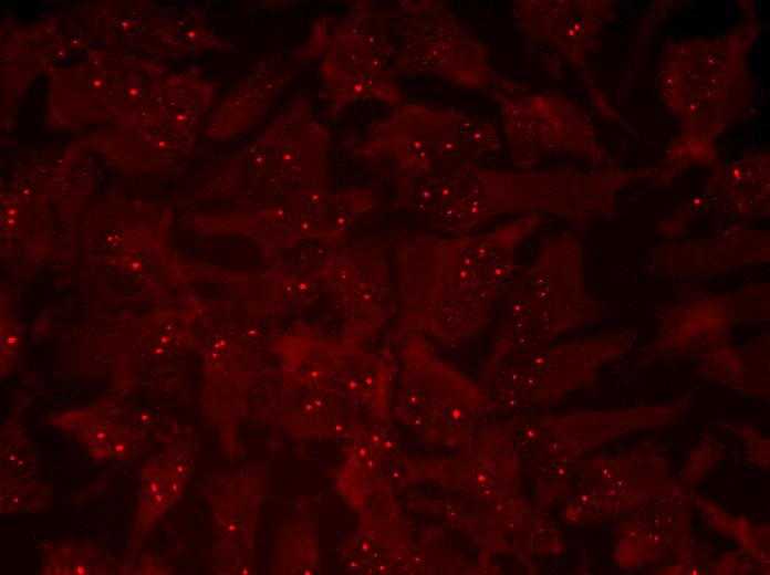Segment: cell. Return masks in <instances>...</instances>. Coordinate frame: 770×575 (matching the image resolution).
<instances>
[{
    "instance_id": "obj_1",
    "label": "cell",
    "mask_w": 770,
    "mask_h": 575,
    "mask_svg": "<svg viewBox=\"0 0 770 575\" xmlns=\"http://www.w3.org/2000/svg\"><path fill=\"white\" fill-rule=\"evenodd\" d=\"M534 226V218H521L481 233L404 243L399 300L407 324L449 347L477 335L495 315L517 249Z\"/></svg>"
},
{
    "instance_id": "obj_2",
    "label": "cell",
    "mask_w": 770,
    "mask_h": 575,
    "mask_svg": "<svg viewBox=\"0 0 770 575\" xmlns=\"http://www.w3.org/2000/svg\"><path fill=\"white\" fill-rule=\"evenodd\" d=\"M586 194V182L574 175L518 174L471 165L406 178L397 203L441 232L461 236L527 208L579 212Z\"/></svg>"
},
{
    "instance_id": "obj_3",
    "label": "cell",
    "mask_w": 770,
    "mask_h": 575,
    "mask_svg": "<svg viewBox=\"0 0 770 575\" xmlns=\"http://www.w3.org/2000/svg\"><path fill=\"white\" fill-rule=\"evenodd\" d=\"M502 137L490 121L454 108L410 105L381 125L370 148L422 177L478 165L497 154Z\"/></svg>"
},
{
    "instance_id": "obj_4",
    "label": "cell",
    "mask_w": 770,
    "mask_h": 575,
    "mask_svg": "<svg viewBox=\"0 0 770 575\" xmlns=\"http://www.w3.org/2000/svg\"><path fill=\"white\" fill-rule=\"evenodd\" d=\"M575 252L568 241L548 244L530 268L513 274L482 377L534 337L580 316L584 301Z\"/></svg>"
},
{
    "instance_id": "obj_5",
    "label": "cell",
    "mask_w": 770,
    "mask_h": 575,
    "mask_svg": "<svg viewBox=\"0 0 770 575\" xmlns=\"http://www.w3.org/2000/svg\"><path fill=\"white\" fill-rule=\"evenodd\" d=\"M407 36L397 66L499 98L517 95L518 85L491 65L486 46L443 1L409 4Z\"/></svg>"
}]
</instances>
